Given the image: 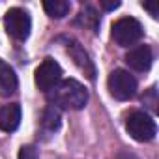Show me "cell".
Returning a JSON list of instances; mask_svg holds the SVG:
<instances>
[{"mask_svg": "<svg viewBox=\"0 0 159 159\" xmlns=\"http://www.w3.org/2000/svg\"><path fill=\"white\" fill-rule=\"evenodd\" d=\"M49 101L56 109L81 111L88 103V92L79 81H75V79H66V81H60L49 92Z\"/></svg>", "mask_w": 159, "mask_h": 159, "instance_id": "6da1fadb", "label": "cell"}, {"mask_svg": "<svg viewBox=\"0 0 159 159\" xmlns=\"http://www.w3.org/2000/svg\"><path fill=\"white\" fill-rule=\"evenodd\" d=\"M107 84H109L111 96L118 101H127L137 94V81L125 69H114L109 75Z\"/></svg>", "mask_w": 159, "mask_h": 159, "instance_id": "7a4b0ae2", "label": "cell"}, {"mask_svg": "<svg viewBox=\"0 0 159 159\" xmlns=\"http://www.w3.org/2000/svg\"><path fill=\"white\" fill-rule=\"evenodd\" d=\"M125 129H127V133H129L135 140H139V142H148V140H152V139L155 137V133H157V127H155L153 118H152L150 114H146V112H140V111L131 112V114L127 116V120H125Z\"/></svg>", "mask_w": 159, "mask_h": 159, "instance_id": "3957f363", "label": "cell"}, {"mask_svg": "<svg viewBox=\"0 0 159 159\" xmlns=\"http://www.w3.org/2000/svg\"><path fill=\"white\" fill-rule=\"evenodd\" d=\"M142 38V26L133 17H122L112 25V39L120 47H131Z\"/></svg>", "mask_w": 159, "mask_h": 159, "instance_id": "277c9868", "label": "cell"}, {"mask_svg": "<svg viewBox=\"0 0 159 159\" xmlns=\"http://www.w3.org/2000/svg\"><path fill=\"white\" fill-rule=\"evenodd\" d=\"M4 26H6V32L13 38V39H19V41H25L28 36H30V28H32V21H30V15L21 10V8H11L8 10L6 17H4Z\"/></svg>", "mask_w": 159, "mask_h": 159, "instance_id": "5b68a950", "label": "cell"}, {"mask_svg": "<svg viewBox=\"0 0 159 159\" xmlns=\"http://www.w3.org/2000/svg\"><path fill=\"white\" fill-rule=\"evenodd\" d=\"M62 81V67L56 60L45 58L36 69V84L43 92H51Z\"/></svg>", "mask_w": 159, "mask_h": 159, "instance_id": "8992f818", "label": "cell"}, {"mask_svg": "<svg viewBox=\"0 0 159 159\" xmlns=\"http://www.w3.org/2000/svg\"><path fill=\"white\" fill-rule=\"evenodd\" d=\"M66 51H67V54L73 58V62L88 75V79H94V77H96L94 64H92L88 52L81 47V43L75 41V39H66Z\"/></svg>", "mask_w": 159, "mask_h": 159, "instance_id": "52a82bcc", "label": "cell"}, {"mask_svg": "<svg viewBox=\"0 0 159 159\" xmlns=\"http://www.w3.org/2000/svg\"><path fill=\"white\" fill-rule=\"evenodd\" d=\"M152 51L148 45H139V47H133L127 54H125V62L131 69L135 71H148L150 66H152Z\"/></svg>", "mask_w": 159, "mask_h": 159, "instance_id": "ba28073f", "label": "cell"}, {"mask_svg": "<svg viewBox=\"0 0 159 159\" xmlns=\"http://www.w3.org/2000/svg\"><path fill=\"white\" fill-rule=\"evenodd\" d=\"M21 124V105L10 103L0 107V129L4 133H13Z\"/></svg>", "mask_w": 159, "mask_h": 159, "instance_id": "9c48e42d", "label": "cell"}, {"mask_svg": "<svg viewBox=\"0 0 159 159\" xmlns=\"http://www.w3.org/2000/svg\"><path fill=\"white\" fill-rule=\"evenodd\" d=\"M17 75L13 71V67L10 64H6L4 60H0V96L8 98L11 94H15L17 90Z\"/></svg>", "mask_w": 159, "mask_h": 159, "instance_id": "30bf717a", "label": "cell"}, {"mask_svg": "<svg viewBox=\"0 0 159 159\" xmlns=\"http://www.w3.org/2000/svg\"><path fill=\"white\" fill-rule=\"evenodd\" d=\"M69 2H66V0H47V2H43V10L47 11L49 17L52 19H62L69 13Z\"/></svg>", "mask_w": 159, "mask_h": 159, "instance_id": "8fae6325", "label": "cell"}, {"mask_svg": "<svg viewBox=\"0 0 159 159\" xmlns=\"http://www.w3.org/2000/svg\"><path fill=\"white\" fill-rule=\"evenodd\" d=\"M41 127L49 133L56 131L60 127V111L56 107H47L45 112H43V118H41Z\"/></svg>", "mask_w": 159, "mask_h": 159, "instance_id": "7c38bea8", "label": "cell"}, {"mask_svg": "<svg viewBox=\"0 0 159 159\" xmlns=\"http://www.w3.org/2000/svg\"><path fill=\"white\" fill-rule=\"evenodd\" d=\"M77 23L79 25H84L86 28H92V30H96L98 28V25H99V15L96 13V10L94 8H90V6H86L81 13H79V19H77Z\"/></svg>", "mask_w": 159, "mask_h": 159, "instance_id": "4fadbf2b", "label": "cell"}, {"mask_svg": "<svg viewBox=\"0 0 159 159\" xmlns=\"http://www.w3.org/2000/svg\"><path fill=\"white\" fill-rule=\"evenodd\" d=\"M39 155H38V150H36V146H23L21 150H19V159H38Z\"/></svg>", "mask_w": 159, "mask_h": 159, "instance_id": "5bb4252c", "label": "cell"}, {"mask_svg": "<svg viewBox=\"0 0 159 159\" xmlns=\"http://www.w3.org/2000/svg\"><path fill=\"white\" fill-rule=\"evenodd\" d=\"M144 103H148V107L152 111H155V105H157V99H155V88H150L148 90V96H144Z\"/></svg>", "mask_w": 159, "mask_h": 159, "instance_id": "9a60e30c", "label": "cell"}, {"mask_svg": "<svg viewBox=\"0 0 159 159\" xmlns=\"http://www.w3.org/2000/svg\"><path fill=\"white\" fill-rule=\"evenodd\" d=\"M142 8H144L146 11H150V15H152L153 19H157V15H159V10H157L155 6H152V4H142Z\"/></svg>", "mask_w": 159, "mask_h": 159, "instance_id": "2e32d148", "label": "cell"}, {"mask_svg": "<svg viewBox=\"0 0 159 159\" xmlns=\"http://www.w3.org/2000/svg\"><path fill=\"white\" fill-rule=\"evenodd\" d=\"M120 6V2H107V0H101V8L105 10H116Z\"/></svg>", "mask_w": 159, "mask_h": 159, "instance_id": "e0dca14e", "label": "cell"}, {"mask_svg": "<svg viewBox=\"0 0 159 159\" xmlns=\"http://www.w3.org/2000/svg\"><path fill=\"white\" fill-rule=\"evenodd\" d=\"M118 159H137V157H135V155H131V153H122Z\"/></svg>", "mask_w": 159, "mask_h": 159, "instance_id": "ac0fdd59", "label": "cell"}]
</instances>
